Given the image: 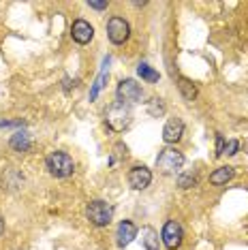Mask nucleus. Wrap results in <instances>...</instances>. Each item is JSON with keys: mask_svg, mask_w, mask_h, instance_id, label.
Instances as JSON below:
<instances>
[{"mask_svg": "<svg viewBox=\"0 0 248 250\" xmlns=\"http://www.w3.org/2000/svg\"><path fill=\"white\" fill-rule=\"evenodd\" d=\"M45 167H47V171L54 175V178H69L75 171V163H73V158L66 154V152H52V154L47 156V161H45Z\"/></svg>", "mask_w": 248, "mask_h": 250, "instance_id": "f257e3e1", "label": "nucleus"}, {"mask_svg": "<svg viewBox=\"0 0 248 250\" xmlns=\"http://www.w3.org/2000/svg\"><path fill=\"white\" fill-rule=\"evenodd\" d=\"M131 118H133V113L128 109V105H124V103H114V105L107 107V111H105L107 126L111 130H116V133H120V130L126 128L128 124H131Z\"/></svg>", "mask_w": 248, "mask_h": 250, "instance_id": "f03ea898", "label": "nucleus"}, {"mask_svg": "<svg viewBox=\"0 0 248 250\" xmlns=\"http://www.w3.org/2000/svg\"><path fill=\"white\" fill-rule=\"evenodd\" d=\"M184 165V154L176 147H165L161 150V154L156 156V167H159L161 173L165 175H171V173H178Z\"/></svg>", "mask_w": 248, "mask_h": 250, "instance_id": "7ed1b4c3", "label": "nucleus"}, {"mask_svg": "<svg viewBox=\"0 0 248 250\" xmlns=\"http://www.w3.org/2000/svg\"><path fill=\"white\" fill-rule=\"evenodd\" d=\"M86 216H88V220L94 227H107L111 223V218H114V208H111L107 201H101V199H97V201H90L88 203Z\"/></svg>", "mask_w": 248, "mask_h": 250, "instance_id": "20e7f679", "label": "nucleus"}, {"mask_svg": "<svg viewBox=\"0 0 248 250\" xmlns=\"http://www.w3.org/2000/svg\"><path fill=\"white\" fill-rule=\"evenodd\" d=\"M107 37H109V41L114 45L126 43L128 37H131V26H128V21L124 18L114 15V18L107 21Z\"/></svg>", "mask_w": 248, "mask_h": 250, "instance_id": "39448f33", "label": "nucleus"}, {"mask_svg": "<svg viewBox=\"0 0 248 250\" xmlns=\"http://www.w3.org/2000/svg\"><path fill=\"white\" fill-rule=\"evenodd\" d=\"M116 96L120 103L128 105V103H139L144 92H142V86H139L135 79H122L116 88Z\"/></svg>", "mask_w": 248, "mask_h": 250, "instance_id": "423d86ee", "label": "nucleus"}, {"mask_svg": "<svg viewBox=\"0 0 248 250\" xmlns=\"http://www.w3.org/2000/svg\"><path fill=\"white\" fill-rule=\"evenodd\" d=\"M161 240L169 250L180 248L182 246V240H184L182 225H180L178 220H167L165 227H163V231H161Z\"/></svg>", "mask_w": 248, "mask_h": 250, "instance_id": "0eeeda50", "label": "nucleus"}, {"mask_svg": "<svg viewBox=\"0 0 248 250\" xmlns=\"http://www.w3.org/2000/svg\"><path fill=\"white\" fill-rule=\"evenodd\" d=\"M71 37H73V41L75 43L86 45V43H90L94 39V28L86 20H75L73 21V26H71Z\"/></svg>", "mask_w": 248, "mask_h": 250, "instance_id": "6e6552de", "label": "nucleus"}, {"mask_svg": "<svg viewBox=\"0 0 248 250\" xmlns=\"http://www.w3.org/2000/svg\"><path fill=\"white\" fill-rule=\"evenodd\" d=\"M150 182H152V171L148 167H144V165H137V167H133L131 171H128V184H131L135 190L148 188Z\"/></svg>", "mask_w": 248, "mask_h": 250, "instance_id": "1a4fd4ad", "label": "nucleus"}, {"mask_svg": "<svg viewBox=\"0 0 248 250\" xmlns=\"http://www.w3.org/2000/svg\"><path fill=\"white\" fill-rule=\"evenodd\" d=\"M184 135V122L180 118H169L165 128H163V139L165 144H178Z\"/></svg>", "mask_w": 248, "mask_h": 250, "instance_id": "9d476101", "label": "nucleus"}, {"mask_svg": "<svg viewBox=\"0 0 248 250\" xmlns=\"http://www.w3.org/2000/svg\"><path fill=\"white\" fill-rule=\"evenodd\" d=\"M137 227H135L131 220H122L120 225H118V231H116V244L120 248H124V246H128L135 237H137Z\"/></svg>", "mask_w": 248, "mask_h": 250, "instance_id": "9b49d317", "label": "nucleus"}, {"mask_svg": "<svg viewBox=\"0 0 248 250\" xmlns=\"http://www.w3.org/2000/svg\"><path fill=\"white\" fill-rule=\"evenodd\" d=\"M109 62H111V58L107 56V58L103 60V66H101V73L97 75V79H94L92 88H90V101H97V96L101 94V90L105 88L107 77H109Z\"/></svg>", "mask_w": 248, "mask_h": 250, "instance_id": "f8f14e48", "label": "nucleus"}, {"mask_svg": "<svg viewBox=\"0 0 248 250\" xmlns=\"http://www.w3.org/2000/svg\"><path fill=\"white\" fill-rule=\"evenodd\" d=\"M233 175H235V169L233 167H218L216 171H212V175H210V184H214V186H225L229 180H233Z\"/></svg>", "mask_w": 248, "mask_h": 250, "instance_id": "ddd939ff", "label": "nucleus"}, {"mask_svg": "<svg viewBox=\"0 0 248 250\" xmlns=\"http://www.w3.org/2000/svg\"><path fill=\"white\" fill-rule=\"evenodd\" d=\"M9 146L13 147L15 152H28V150H30V146H32V141H30V135H28L26 130H18V133H15L13 137H11Z\"/></svg>", "mask_w": 248, "mask_h": 250, "instance_id": "4468645a", "label": "nucleus"}, {"mask_svg": "<svg viewBox=\"0 0 248 250\" xmlns=\"http://www.w3.org/2000/svg\"><path fill=\"white\" fill-rule=\"evenodd\" d=\"M142 244L145 250H159V233L152 227H144L142 229Z\"/></svg>", "mask_w": 248, "mask_h": 250, "instance_id": "2eb2a0df", "label": "nucleus"}, {"mask_svg": "<svg viewBox=\"0 0 248 250\" xmlns=\"http://www.w3.org/2000/svg\"><path fill=\"white\" fill-rule=\"evenodd\" d=\"M178 88H180V92H182V96L186 101H195L197 99V86L190 82V79L178 77Z\"/></svg>", "mask_w": 248, "mask_h": 250, "instance_id": "dca6fc26", "label": "nucleus"}, {"mask_svg": "<svg viewBox=\"0 0 248 250\" xmlns=\"http://www.w3.org/2000/svg\"><path fill=\"white\" fill-rule=\"evenodd\" d=\"M137 73H139V77L145 79V82H150V83H154V82H159V73H156L152 66L148 64V62H142V64L137 66Z\"/></svg>", "mask_w": 248, "mask_h": 250, "instance_id": "f3484780", "label": "nucleus"}, {"mask_svg": "<svg viewBox=\"0 0 248 250\" xmlns=\"http://www.w3.org/2000/svg\"><path fill=\"white\" fill-rule=\"evenodd\" d=\"M148 111H150V116H154V118L163 116V113H165V103H163V99H152L148 103Z\"/></svg>", "mask_w": 248, "mask_h": 250, "instance_id": "a211bd4d", "label": "nucleus"}, {"mask_svg": "<svg viewBox=\"0 0 248 250\" xmlns=\"http://www.w3.org/2000/svg\"><path fill=\"white\" fill-rule=\"evenodd\" d=\"M178 184L182 186V188H190V186H195V184H197V178H195L193 173H184V175H180Z\"/></svg>", "mask_w": 248, "mask_h": 250, "instance_id": "6ab92c4d", "label": "nucleus"}, {"mask_svg": "<svg viewBox=\"0 0 248 250\" xmlns=\"http://www.w3.org/2000/svg\"><path fill=\"white\" fill-rule=\"evenodd\" d=\"M238 150H240V141L231 139V141H227V144H225V152H223V154L233 156V154H238Z\"/></svg>", "mask_w": 248, "mask_h": 250, "instance_id": "aec40b11", "label": "nucleus"}, {"mask_svg": "<svg viewBox=\"0 0 248 250\" xmlns=\"http://www.w3.org/2000/svg\"><path fill=\"white\" fill-rule=\"evenodd\" d=\"M88 4H90L92 9H97V11H103V9L109 7V2H107V0H90Z\"/></svg>", "mask_w": 248, "mask_h": 250, "instance_id": "412c9836", "label": "nucleus"}, {"mask_svg": "<svg viewBox=\"0 0 248 250\" xmlns=\"http://www.w3.org/2000/svg\"><path fill=\"white\" fill-rule=\"evenodd\" d=\"M223 152H225V139L223 135H216V156H223Z\"/></svg>", "mask_w": 248, "mask_h": 250, "instance_id": "4be33fe9", "label": "nucleus"}, {"mask_svg": "<svg viewBox=\"0 0 248 250\" xmlns=\"http://www.w3.org/2000/svg\"><path fill=\"white\" fill-rule=\"evenodd\" d=\"M0 126H24L21 120H0Z\"/></svg>", "mask_w": 248, "mask_h": 250, "instance_id": "5701e85b", "label": "nucleus"}, {"mask_svg": "<svg viewBox=\"0 0 248 250\" xmlns=\"http://www.w3.org/2000/svg\"><path fill=\"white\" fill-rule=\"evenodd\" d=\"M2 231H4V220L0 218V235H2Z\"/></svg>", "mask_w": 248, "mask_h": 250, "instance_id": "b1692460", "label": "nucleus"}]
</instances>
